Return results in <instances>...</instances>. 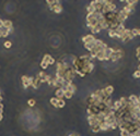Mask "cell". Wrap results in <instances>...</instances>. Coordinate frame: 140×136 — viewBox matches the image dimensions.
I'll return each instance as SVG.
<instances>
[{"label":"cell","instance_id":"1","mask_svg":"<svg viewBox=\"0 0 140 136\" xmlns=\"http://www.w3.org/2000/svg\"><path fill=\"white\" fill-rule=\"evenodd\" d=\"M32 81H33V77L31 76H28V75H24V76L22 77V85L24 88H28L32 85Z\"/></svg>","mask_w":140,"mask_h":136},{"label":"cell","instance_id":"2","mask_svg":"<svg viewBox=\"0 0 140 136\" xmlns=\"http://www.w3.org/2000/svg\"><path fill=\"white\" fill-rule=\"evenodd\" d=\"M42 61H44V62H46L48 65H54L55 64V59L53 58L50 54H45L44 56V58H43V60Z\"/></svg>","mask_w":140,"mask_h":136},{"label":"cell","instance_id":"3","mask_svg":"<svg viewBox=\"0 0 140 136\" xmlns=\"http://www.w3.org/2000/svg\"><path fill=\"white\" fill-rule=\"evenodd\" d=\"M49 102H50V105H52L53 107H56V108L59 107V98H57V97H52L50 98V100H49Z\"/></svg>","mask_w":140,"mask_h":136},{"label":"cell","instance_id":"4","mask_svg":"<svg viewBox=\"0 0 140 136\" xmlns=\"http://www.w3.org/2000/svg\"><path fill=\"white\" fill-rule=\"evenodd\" d=\"M4 27L7 29H12V22L10 20H4Z\"/></svg>","mask_w":140,"mask_h":136},{"label":"cell","instance_id":"5","mask_svg":"<svg viewBox=\"0 0 140 136\" xmlns=\"http://www.w3.org/2000/svg\"><path fill=\"white\" fill-rule=\"evenodd\" d=\"M73 94L72 92H70V90H67V89H65V95H64V98H67V99H70L71 97L73 96Z\"/></svg>","mask_w":140,"mask_h":136},{"label":"cell","instance_id":"6","mask_svg":"<svg viewBox=\"0 0 140 136\" xmlns=\"http://www.w3.org/2000/svg\"><path fill=\"white\" fill-rule=\"evenodd\" d=\"M35 105H36V100H35V99L31 98V99H29V100H28V106H29V107L33 108V107H35Z\"/></svg>","mask_w":140,"mask_h":136},{"label":"cell","instance_id":"7","mask_svg":"<svg viewBox=\"0 0 140 136\" xmlns=\"http://www.w3.org/2000/svg\"><path fill=\"white\" fill-rule=\"evenodd\" d=\"M131 32H132L133 37H138V36H140V28H132Z\"/></svg>","mask_w":140,"mask_h":136},{"label":"cell","instance_id":"8","mask_svg":"<svg viewBox=\"0 0 140 136\" xmlns=\"http://www.w3.org/2000/svg\"><path fill=\"white\" fill-rule=\"evenodd\" d=\"M48 66H49V65L47 64L46 62H44V61L41 62V68L43 69V70H47V69H48Z\"/></svg>","mask_w":140,"mask_h":136},{"label":"cell","instance_id":"9","mask_svg":"<svg viewBox=\"0 0 140 136\" xmlns=\"http://www.w3.org/2000/svg\"><path fill=\"white\" fill-rule=\"evenodd\" d=\"M4 46H5V48L9 49V48H11V46H12V43H11V41H9V40H7V41H5Z\"/></svg>","mask_w":140,"mask_h":136},{"label":"cell","instance_id":"10","mask_svg":"<svg viewBox=\"0 0 140 136\" xmlns=\"http://www.w3.org/2000/svg\"><path fill=\"white\" fill-rule=\"evenodd\" d=\"M132 76L135 78H140V71L139 70L135 71V72H133V74H132Z\"/></svg>","mask_w":140,"mask_h":136},{"label":"cell","instance_id":"11","mask_svg":"<svg viewBox=\"0 0 140 136\" xmlns=\"http://www.w3.org/2000/svg\"><path fill=\"white\" fill-rule=\"evenodd\" d=\"M136 54H137V57H138V58H140V46L137 47V49H136Z\"/></svg>","mask_w":140,"mask_h":136},{"label":"cell","instance_id":"12","mask_svg":"<svg viewBox=\"0 0 140 136\" xmlns=\"http://www.w3.org/2000/svg\"><path fill=\"white\" fill-rule=\"evenodd\" d=\"M68 136H80L79 134H77V133H71V134H69Z\"/></svg>","mask_w":140,"mask_h":136},{"label":"cell","instance_id":"13","mask_svg":"<svg viewBox=\"0 0 140 136\" xmlns=\"http://www.w3.org/2000/svg\"><path fill=\"white\" fill-rule=\"evenodd\" d=\"M138 104H139V106H140V96H138Z\"/></svg>","mask_w":140,"mask_h":136},{"label":"cell","instance_id":"14","mask_svg":"<svg viewBox=\"0 0 140 136\" xmlns=\"http://www.w3.org/2000/svg\"><path fill=\"white\" fill-rule=\"evenodd\" d=\"M2 118H4V117H2V113H0V121L2 120Z\"/></svg>","mask_w":140,"mask_h":136},{"label":"cell","instance_id":"15","mask_svg":"<svg viewBox=\"0 0 140 136\" xmlns=\"http://www.w3.org/2000/svg\"><path fill=\"white\" fill-rule=\"evenodd\" d=\"M1 100H2V97H1V93H0V104H1Z\"/></svg>","mask_w":140,"mask_h":136}]
</instances>
